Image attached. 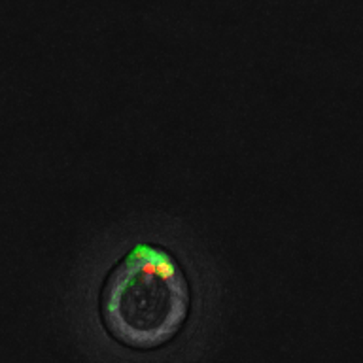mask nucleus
I'll return each instance as SVG.
<instances>
[{"instance_id":"1","label":"nucleus","mask_w":363,"mask_h":363,"mask_svg":"<svg viewBox=\"0 0 363 363\" xmlns=\"http://www.w3.org/2000/svg\"><path fill=\"white\" fill-rule=\"evenodd\" d=\"M99 303L102 325L119 345L153 350L170 342L187 322L191 288L170 250L140 242L108 272Z\"/></svg>"}]
</instances>
